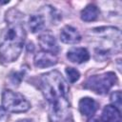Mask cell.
<instances>
[{
    "label": "cell",
    "mask_w": 122,
    "mask_h": 122,
    "mask_svg": "<svg viewBox=\"0 0 122 122\" xmlns=\"http://www.w3.org/2000/svg\"><path fill=\"white\" fill-rule=\"evenodd\" d=\"M40 88L51 106V116L58 121L66 116L69 110V86L62 74L57 71H49L41 76Z\"/></svg>",
    "instance_id": "6da1fadb"
},
{
    "label": "cell",
    "mask_w": 122,
    "mask_h": 122,
    "mask_svg": "<svg viewBox=\"0 0 122 122\" xmlns=\"http://www.w3.org/2000/svg\"><path fill=\"white\" fill-rule=\"evenodd\" d=\"M26 38L24 27L19 23H10L0 33V60L3 63L15 61L23 49Z\"/></svg>",
    "instance_id": "7a4b0ae2"
},
{
    "label": "cell",
    "mask_w": 122,
    "mask_h": 122,
    "mask_svg": "<svg viewBox=\"0 0 122 122\" xmlns=\"http://www.w3.org/2000/svg\"><path fill=\"white\" fill-rule=\"evenodd\" d=\"M117 82V77L114 72L109 71L98 75H92L87 79L84 83V87L89 89L95 93L104 94L108 92V91L115 85Z\"/></svg>",
    "instance_id": "3957f363"
},
{
    "label": "cell",
    "mask_w": 122,
    "mask_h": 122,
    "mask_svg": "<svg viewBox=\"0 0 122 122\" xmlns=\"http://www.w3.org/2000/svg\"><path fill=\"white\" fill-rule=\"evenodd\" d=\"M3 108L10 112H25L30 108V102L20 93L5 90L2 94Z\"/></svg>",
    "instance_id": "277c9868"
},
{
    "label": "cell",
    "mask_w": 122,
    "mask_h": 122,
    "mask_svg": "<svg viewBox=\"0 0 122 122\" xmlns=\"http://www.w3.org/2000/svg\"><path fill=\"white\" fill-rule=\"evenodd\" d=\"M38 43H39L41 49L43 50V51H47V52L55 54L59 51V47H58V44H57L54 36L50 33H44V34L40 35L38 38Z\"/></svg>",
    "instance_id": "5b68a950"
},
{
    "label": "cell",
    "mask_w": 122,
    "mask_h": 122,
    "mask_svg": "<svg viewBox=\"0 0 122 122\" xmlns=\"http://www.w3.org/2000/svg\"><path fill=\"white\" fill-rule=\"evenodd\" d=\"M57 63V57L55 54L47 52V51H40L35 54L34 56V65L38 68H47L53 66Z\"/></svg>",
    "instance_id": "8992f818"
},
{
    "label": "cell",
    "mask_w": 122,
    "mask_h": 122,
    "mask_svg": "<svg viewBox=\"0 0 122 122\" xmlns=\"http://www.w3.org/2000/svg\"><path fill=\"white\" fill-rule=\"evenodd\" d=\"M60 39L66 44H76L81 40V35L73 27L66 26L61 30Z\"/></svg>",
    "instance_id": "52a82bcc"
},
{
    "label": "cell",
    "mask_w": 122,
    "mask_h": 122,
    "mask_svg": "<svg viewBox=\"0 0 122 122\" xmlns=\"http://www.w3.org/2000/svg\"><path fill=\"white\" fill-rule=\"evenodd\" d=\"M68 59L76 64H81L89 60L90 53L85 48H72L67 52Z\"/></svg>",
    "instance_id": "ba28073f"
},
{
    "label": "cell",
    "mask_w": 122,
    "mask_h": 122,
    "mask_svg": "<svg viewBox=\"0 0 122 122\" xmlns=\"http://www.w3.org/2000/svg\"><path fill=\"white\" fill-rule=\"evenodd\" d=\"M98 109V104L95 100L90 97H84L79 101V110L82 114L92 116Z\"/></svg>",
    "instance_id": "9c48e42d"
},
{
    "label": "cell",
    "mask_w": 122,
    "mask_h": 122,
    "mask_svg": "<svg viewBox=\"0 0 122 122\" xmlns=\"http://www.w3.org/2000/svg\"><path fill=\"white\" fill-rule=\"evenodd\" d=\"M101 120L103 122H121L120 111L112 105H108L103 109Z\"/></svg>",
    "instance_id": "30bf717a"
},
{
    "label": "cell",
    "mask_w": 122,
    "mask_h": 122,
    "mask_svg": "<svg viewBox=\"0 0 122 122\" xmlns=\"http://www.w3.org/2000/svg\"><path fill=\"white\" fill-rule=\"evenodd\" d=\"M99 15V10L95 5H88L81 11V19L86 22L94 21Z\"/></svg>",
    "instance_id": "8fae6325"
},
{
    "label": "cell",
    "mask_w": 122,
    "mask_h": 122,
    "mask_svg": "<svg viewBox=\"0 0 122 122\" xmlns=\"http://www.w3.org/2000/svg\"><path fill=\"white\" fill-rule=\"evenodd\" d=\"M45 25L44 17L40 14H32L29 19V27L32 32L40 31Z\"/></svg>",
    "instance_id": "7c38bea8"
},
{
    "label": "cell",
    "mask_w": 122,
    "mask_h": 122,
    "mask_svg": "<svg viewBox=\"0 0 122 122\" xmlns=\"http://www.w3.org/2000/svg\"><path fill=\"white\" fill-rule=\"evenodd\" d=\"M66 73H67V76H68L69 81L71 82V83L77 81L79 79V77H80L79 71L76 69H74V68H69L68 67L66 69Z\"/></svg>",
    "instance_id": "4fadbf2b"
},
{
    "label": "cell",
    "mask_w": 122,
    "mask_h": 122,
    "mask_svg": "<svg viewBox=\"0 0 122 122\" xmlns=\"http://www.w3.org/2000/svg\"><path fill=\"white\" fill-rule=\"evenodd\" d=\"M121 99H122V97H121V92L120 91L113 92L111 95V102L112 103V106H114L118 110L121 108Z\"/></svg>",
    "instance_id": "5bb4252c"
},
{
    "label": "cell",
    "mask_w": 122,
    "mask_h": 122,
    "mask_svg": "<svg viewBox=\"0 0 122 122\" xmlns=\"http://www.w3.org/2000/svg\"><path fill=\"white\" fill-rule=\"evenodd\" d=\"M88 122H103V121L98 119V118H96V117H92V118H90L88 120Z\"/></svg>",
    "instance_id": "9a60e30c"
},
{
    "label": "cell",
    "mask_w": 122,
    "mask_h": 122,
    "mask_svg": "<svg viewBox=\"0 0 122 122\" xmlns=\"http://www.w3.org/2000/svg\"><path fill=\"white\" fill-rule=\"evenodd\" d=\"M5 111H6V110H5L3 107H0V119L5 115Z\"/></svg>",
    "instance_id": "2e32d148"
},
{
    "label": "cell",
    "mask_w": 122,
    "mask_h": 122,
    "mask_svg": "<svg viewBox=\"0 0 122 122\" xmlns=\"http://www.w3.org/2000/svg\"><path fill=\"white\" fill-rule=\"evenodd\" d=\"M17 122H33V120H30V119H22V120H19Z\"/></svg>",
    "instance_id": "e0dca14e"
}]
</instances>
